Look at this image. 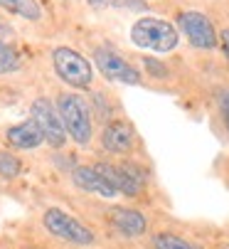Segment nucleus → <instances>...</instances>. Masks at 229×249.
<instances>
[{
  "label": "nucleus",
  "instance_id": "1",
  "mask_svg": "<svg viewBox=\"0 0 229 249\" xmlns=\"http://www.w3.org/2000/svg\"><path fill=\"white\" fill-rule=\"evenodd\" d=\"M57 114L62 119V126L67 136L74 141L76 146H89L94 136V121L91 111L82 96L76 94H59L57 99Z\"/></svg>",
  "mask_w": 229,
  "mask_h": 249
},
{
  "label": "nucleus",
  "instance_id": "2",
  "mask_svg": "<svg viewBox=\"0 0 229 249\" xmlns=\"http://www.w3.org/2000/svg\"><path fill=\"white\" fill-rule=\"evenodd\" d=\"M131 40L133 45L150 50V52H173L180 42V35L175 30V25H170L168 20L160 18H141L133 22L131 27Z\"/></svg>",
  "mask_w": 229,
  "mask_h": 249
},
{
  "label": "nucleus",
  "instance_id": "3",
  "mask_svg": "<svg viewBox=\"0 0 229 249\" xmlns=\"http://www.w3.org/2000/svg\"><path fill=\"white\" fill-rule=\"evenodd\" d=\"M42 225L45 230L62 239V242H69V244H76V247H89L96 242V234L82 222V220H76L71 217L69 212L59 210V207H50L45 215H42Z\"/></svg>",
  "mask_w": 229,
  "mask_h": 249
},
{
  "label": "nucleus",
  "instance_id": "4",
  "mask_svg": "<svg viewBox=\"0 0 229 249\" xmlns=\"http://www.w3.org/2000/svg\"><path fill=\"white\" fill-rule=\"evenodd\" d=\"M94 170L99 175H104L106 180L111 183V188L116 190L119 195H126V197H138L143 190H145V173L138 163H96Z\"/></svg>",
  "mask_w": 229,
  "mask_h": 249
},
{
  "label": "nucleus",
  "instance_id": "5",
  "mask_svg": "<svg viewBox=\"0 0 229 249\" xmlns=\"http://www.w3.org/2000/svg\"><path fill=\"white\" fill-rule=\"evenodd\" d=\"M52 64H54L57 77L74 89H87L94 79V69L89 59L71 47H57L52 52Z\"/></svg>",
  "mask_w": 229,
  "mask_h": 249
},
{
  "label": "nucleus",
  "instance_id": "6",
  "mask_svg": "<svg viewBox=\"0 0 229 249\" xmlns=\"http://www.w3.org/2000/svg\"><path fill=\"white\" fill-rule=\"evenodd\" d=\"M185 37L190 40L193 47H200V50H212L219 40V35L212 25V20L205 15V13H197V10H187V13H180L177 18Z\"/></svg>",
  "mask_w": 229,
  "mask_h": 249
},
{
  "label": "nucleus",
  "instance_id": "7",
  "mask_svg": "<svg viewBox=\"0 0 229 249\" xmlns=\"http://www.w3.org/2000/svg\"><path fill=\"white\" fill-rule=\"evenodd\" d=\"M96 57V67H99V72L111 79V82H121V84H141V72L128 64L119 52H113L108 47H99L94 52Z\"/></svg>",
  "mask_w": 229,
  "mask_h": 249
},
{
  "label": "nucleus",
  "instance_id": "8",
  "mask_svg": "<svg viewBox=\"0 0 229 249\" xmlns=\"http://www.w3.org/2000/svg\"><path fill=\"white\" fill-rule=\"evenodd\" d=\"M32 119L40 124L42 133H45V141L52 146V148H62L67 143V131L62 126V119L57 114V109L52 106L50 99H37L32 101V109H30Z\"/></svg>",
  "mask_w": 229,
  "mask_h": 249
},
{
  "label": "nucleus",
  "instance_id": "9",
  "mask_svg": "<svg viewBox=\"0 0 229 249\" xmlns=\"http://www.w3.org/2000/svg\"><path fill=\"white\" fill-rule=\"evenodd\" d=\"M101 146L104 151L113 153V156H126L136 148V131L128 121L113 119L104 126L101 131Z\"/></svg>",
  "mask_w": 229,
  "mask_h": 249
},
{
  "label": "nucleus",
  "instance_id": "10",
  "mask_svg": "<svg viewBox=\"0 0 229 249\" xmlns=\"http://www.w3.org/2000/svg\"><path fill=\"white\" fill-rule=\"evenodd\" d=\"M106 215H108V225L126 239H138L148 232L145 215L133 207H111Z\"/></svg>",
  "mask_w": 229,
  "mask_h": 249
},
{
  "label": "nucleus",
  "instance_id": "11",
  "mask_svg": "<svg viewBox=\"0 0 229 249\" xmlns=\"http://www.w3.org/2000/svg\"><path fill=\"white\" fill-rule=\"evenodd\" d=\"M71 183L79 188V190L91 193V195H99L104 200H113V197L119 195L116 190L111 188V183L106 180V178L94 170V165H76L71 170Z\"/></svg>",
  "mask_w": 229,
  "mask_h": 249
},
{
  "label": "nucleus",
  "instance_id": "12",
  "mask_svg": "<svg viewBox=\"0 0 229 249\" xmlns=\"http://www.w3.org/2000/svg\"><path fill=\"white\" fill-rule=\"evenodd\" d=\"M5 138H8V143H10L13 148H18V151H32V148H37V146L45 143V133H42L40 124H37L32 116H30L27 121H22V124H18V126H13V128H8Z\"/></svg>",
  "mask_w": 229,
  "mask_h": 249
},
{
  "label": "nucleus",
  "instance_id": "13",
  "mask_svg": "<svg viewBox=\"0 0 229 249\" xmlns=\"http://www.w3.org/2000/svg\"><path fill=\"white\" fill-rule=\"evenodd\" d=\"M0 8H5L8 13H15L25 20H40L42 8L37 0H0Z\"/></svg>",
  "mask_w": 229,
  "mask_h": 249
},
{
  "label": "nucleus",
  "instance_id": "14",
  "mask_svg": "<svg viewBox=\"0 0 229 249\" xmlns=\"http://www.w3.org/2000/svg\"><path fill=\"white\" fill-rule=\"evenodd\" d=\"M150 249H200V247H195L193 242H187L175 232H156L150 237Z\"/></svg>",
  "mask_w": 229,
  "mask_h": 249
},
{
  "label": "nucleus",
  "instance_id": "15",
  "mask_svg": "<svg viewBox=\"0 0 229 249\" xmlns=\"http://www.w3.org/2000/svg\"><path fill=\"white\" fill-rule=\"evenodd\" d=\"M20 67V54L13 45L0 42V74H10Z\"/></svg>",
  "mask_w": 229,
  "mask_h": 249
},
{
  "label": "nucleus",
  "instance_id": "16",
  "mask_svg": "<svg viewBox=\"0 0 229 249\" xmlns=\"http://www.w3.org/2000/svg\"><path fill=\"white\" fill-rule=\"evenodd\" d=\"M22 170V163L18 156H13L10 151H0V178H5V180H13L18 178Z\"/></svg>",
  "mask_w": 229,
  "mask_h": 249
},
{
  "label": "nucleus",
  "instance_id": "17",
  "mask_svg": "<svg viewBox=\"0 0 229 249\" xmlns=\"http://www.w3.org/2000/svg\"><path fill=\"white\" fill-rule=\"evenodd\" d=\"M217 106H219L224 128H227V133H229V89H222V91L217 94Z\"/></svg>",
  "mask_w": 229,
  "mask_h": 249
},
{
  "label": "nucleus",
  "instance_id": "18",
  "mask_svg": "<svg viewBox=\"0 0 229 249\" xmlns=\"http://www.w3.org/2000/svg\"><path fill=\"white\" fill-rule=\"evenodd\" d=\"M145 64H148V69H150L153 74H156V72H158L160 77H165V74H168V69H165L163 64H158V62H153V59H145Z\"/></svg>",
  "mask_w": 229,
  "mask_h": 249
},
{
  "label": "nucleus",
  "instance_id": "19",
  "mask_svg": "<svg viewBox=\"0 0 229 249\" xmlns=\"http://www.w3.org/2000/svg\"><path fill=\"white\" fill-rule=\"evenodd\" d=\"M219 40H222V50H224V54H227V59H229V30H222Z\"/></svg>",
  "mask_w": 229,
  "mask_h": 249
},
{
  "label": "nucleus",
  "instance_id": "20",
  "mask_svg": "<svg viewBox=\"0 0 229 249\" xmlns=\"http://www.w3.org/2000/svg\"><path fill=\"white\" fill-rule=\"evenodd\" d=\"M10 35H13L10 25H5L3 20H0V42H5V37H10Z\"/></svg>",
  "mask_w": 229,
  "mask_h": 249
},
{
  "label": "nucleus",
  "instance_id": "21",
  "mask_svg": "<svg viewBox=\"0 0 229 249\" xmlns=\"http://www.w3.org/2000/svg\"><path fill=\"white\" fill-rule=\"evenodd\" d=\"M108 3V0H89V5H94V8H104Z\"/></svg>",
  "mask_w": 229,
  "mask_h": 249
},
{
  "label": "nucleus",
  "instance_id": "22",
  "mask_svg": "<svg viewBox=\"0 0 229 249\" xmlns=\"http://www.w3.org/2000/svg\"><path fill=\"white\" fill-rule=\"evenodd\" d=\"M219 249H229V242H224V244H222V247H219Z\"/></svg>",
  "mask_w": 229,
  "mask_h": 249
}]
</instances>
